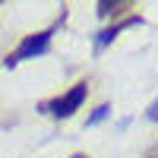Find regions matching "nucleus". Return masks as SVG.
Returning <instances> with one entry per match:
<instances>
[{"instance_id": "nucleus-1", "label": "nucleus", "mask_w": 158, "mask_h": 158, "mask_svg": "<svg viewBox=\"0 0 158 158\" xmlns=\"http://www.w3.org/2000/svg\"><path fill=\"white\" fill-rule=\"evenodd\" d=\"M48 48H51V29H48V32H35V35H29V38H25V41L6 57V67H16V63H22V60L41 57V54H48Z\"/></svg>"}, {"instance_id": "nucleus-2", "label": "nucleus", "mask_w": 158, "mask_h": 158, "mask_svg": "<svg viewBox=\"0 0 158 158\" xmlns=\"http://www.w3.org/2000/svg\"><path fill=\"white\" fill-rule=\"evenodd\" d=\"M85 101V82H79V85H73L63 98H57L54 104H51V114L54 117H70L73 111H79V104Z\"/></svg>"}, {"instance_id": "nucleus-3", "label": "nucleus", "mask_w": 158, "mask_h": 158, "mask_svg": "<svg viewBox=\"0 0 158 158\" xmlns=\"http://www.w3.org/2000/svg\"><path fill=\"white\" fill-rule=\"evenodd\" d=\"M108 114H111V108H108V104H101V108H98L95 114L89 117V123H98V120H104V117H108Z\"/></svg>"}, {"instance_id": "nucleus-4", "label": "nucleus", "mask_w": 158, "mask_h": 158, "mask_svg": "<svg viewBox=\"0 0 158 158\" xmlns=\"http://www.w3.org/2000/svg\"><path fill=\"white\" fill-rule=\"evenodd\" d=\"M149 120H158V101H152V108H149Z\"/></svg>"}, {"instance_id": "nucleus-5", "label": "nucleus", "mask_w": 158, "mask_h": 158, "mask_svg": "<svg viewBox=\"0 0 158 158\" xmlns=\"http://www.w3.org/2000/svg\"><path fill=\"white\" fill-rule=\"evenodd\" d=\"M76 158H82V155H76Z\"/></svg>"}]
</instances>
